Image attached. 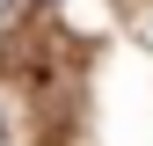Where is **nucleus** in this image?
Segmentation results:
<instances>
[]
</instances>
